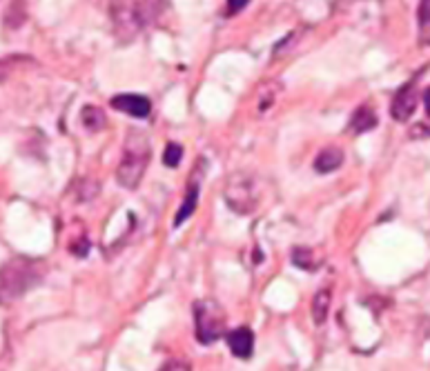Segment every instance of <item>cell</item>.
I'll return each instance as SVG.
<instances>
[{
	"label": "cell",
	"mask_w": 430,
	"mask_h": 371,
	"mask_svg": "<svg viewBox=\"0 0 430 371\" xmlns=\"http://www.w3.org/2000/svg\"><path fill=\"white\" fill-rule=\"evenodd\" d=\"M230 11H238V9H243L246 5H248V0H230Z\"/></svg>",
	"instance_id": "ac0fdd59"
},
{
	"label": "cell",
	"mask_w": 430,
	"mask_h": 371,
	"mask_svg": "<svg viewBox=\"0 0 430 371\" xmlns=\"http://www.w3.org/2000/svg\"><path fill=\"white\" fill-rule=\"evenodd\" d=\"M158 5L163 3H114L111 16H114L118 38H132L136 31H140L148 25V21L158 13V9H161Z\"/></svg>",
	"instance_id": "3957f363"
},
{
	"label": "cell",
	"mask_w": 430,
	"mask_h": 371,
	"mask_svg": "<svg viewBox=\"0 0 430 371\" xmlns=\"http://www.w3.org/2000/svg\"><path fill=\"white\" fill-rule=\"evenodd\" d=\"M194 322L201 345H212L226 333V312L216 300H199L194 304Z\"/></svg>",
	"instance_id": "277c9868"
},
{
	"label": "cell",
	"mask_w": 430,
	"mask_h": 371,
	"mask_svg": "<svg viewBox=\"0 0 430 371\" xmlns=\"http://www.w3.org/2000/svg\"><path fill=\"white\" fill-rule=\"evenodd\" d=\"M419 21H421V25L430 23V0H426V3L419 5Z\"/></svg>",
	"instance_id": "e0dca14e"
},
{
	"label": "cell",
	"mask_w": 430,
	"mask_h": 371,
	"mask_svg": "<svg viewBox=\"0 0 430 371\" xmlns=\"http://www.w3.org/2000/svg\"><path fill=\"white\" fill-rule=\"evenodd\" d=\"M223 196H226V205L236 214H250V212H254V207L259 202L257 185H254V181L246 173L230 176Z\"/></svg>",
	"instance_id": "5b68a950"
},
{
	"label": "cell",
	"mask_w": 430,
	"mask_h": 371,
	"mask_svg": "<svg viewBox=\"0 0 430 371\" xmlns=\"http://www.w3.org/2000/svg\"><path fill=\"white\" fill-rule=\"evenodd\" d=\"M111 107L123 111V114L132 116V118H148L152 111V103L145 96L138 93H118L111 98Z\"/></svg>",
	"instance_id": "52a82bcc"
},
{
	"label": "cell",
	"mask_w": 430,
	"mask_h": 371,
	"mask_svg": "<svg viewBox=\"0 0 430 371\" xmlns=\"http://www.w3.org/2000/svg\"><path fill=\"white\" fill-rule=\"evenodd\" d=\"M424 105H426V111H428V116H430V87L424 91Z\"/></svg>",
	"instance_id": "d6986e66"
},
{
	"label": "cell",
	"mask_w": 430,
	"mask_h": 371,
	"mask_svg": "<svg viewBox=\"0 0 430 371\" xmlns=\"http://www.w3.org/2000/svg\"><path fill=\"white\" fill-rule=\"evenodd\" d=\"M45 276V263L36 258H11L0 267V304H11L23 298L31 287H36Z\"/></svg>",
	"instance_id": "6da1fadb"
},
{
	"label": "cell",
	"mask_w": 430,
	"mask_h": 371,
	"mask_svg": "<svg viewBox=\"0 0 430 371\" xmlns=\"http://www.w3.org/2000/svg\"><path fill=\"white\" fill-rule=\"evenodd\" d=\"M375 127H377V114L368 105H361L353 114V118H350V132H355V134H365Z\"/></svg>",
	"instance_id": "8fae6325"
},
{
	"label": "cell",
	"mask_w": 430,
	"mask_h": 371,
	"mask_svg": "<svg viewBox=\"0 0 430 371\" xmlns=\"http://www.w3.org/2000/svg\"><path fill=\"white\" fill-rule=\"evenodd\" d=\"M150 140L143 132H130L125 138L123 158L116 169V181L125 189H136L150 165Z\"/></svg>",
	"instance_id": "7a4b0ae2"
},
{
	"label": "cell",
	"mask_w": 430,
	"mask_h": 371,
	"mask_svg": "<svg viewBox=\"0 0 430 371\" xmlns=\"http://www.w3.org/2000/svg\"><path fill=\"white\" fill-rule=\"evenodd\" d=\"M310 258H312V251L310 249H294V253H292V261H294V265H299V267H304V269H314V265L310 263Z\"/></svg>",
	"instance_id": "9a60e30c"
},
{
	"label": "cell",
	"mask_w": 430,
	"mask_h": 371,
	"mask_svg": "<svg viewBox=\"0 0 430 371\" xmlns=\"http://www.w3.org/2000/svg\"><path fill=\"white\" fill-rule=\"evenodd\" d=\"M343 165V152L339 147H326L314 158V171L332 173Z\"/></svg>",
	"instance_id": "9c48e42d"
},
{
	"label": "cell",
	"mask_w": 430,
	"mask_h": 371,
	"mask_svg": "<svg viewBox=\"0 0 430 371\" xmlns=\"http://www.w3.org/2000/svg\"><path fill=\"white\" fill-rule=\"evenodd\" d=\"M226 341L230 351L234 353L236 358H250L254 351V333L250 327H236L230 333H226Z\"/></svg>",
	"instance_id": "ba28073f"
},
{
	"label": "cell",
	"mask_w": 430,
	"mask_h": 371,
	"mask_svg": "<svg viewBox=\"0 0 430 371\" xmlns=\"http://www.w3.org/2000/svg\"><path fill=\"white\" fill-rule=\"evenodd\" d=\"M330 300H332V294H330V289H326V287L314 294V298H312V320H314V325H324V322H326L328 312H330Z\"/></svg>",
	"instance_id": "7c38bea8"
},
{
	"label": "cell",
	"mask_w": 430,
	"mask_h": 371,
	"mask_svg": "<svg viewBox=\"0 0 430 371\" xmlns=\"http://www.w3.org/2000/svg\"><path fill=\"white\" fill-rule=\"evenodd\" d=\"M197 205H199V181L189 176V189H187V196L179 209L177 218H174V227H181V224L197 212Z\"/></svg>",
	"instance_id": "30bf717a"
},
{
	"label": "cell",
	"mask_w": 430,
	"mask_h": 371,
	"mask_svg": "<svg viewBox=\"0 0 430 371\" xmlns=\"http://www.w3.org/2000/svg\"><path fill=\"white\" fill-rule=\"evenodd\" d=\"M417 101H419V96H417V89H415V80H412V83L404 85L399 91H397L395 101H392V107H390L392 118L397 122L410 120V116L415 114V109H417Z\"/></svg>",
	"instance_id": "8992f818"
},
{
	"label": "cell",
	"mask_w": 430,
	"mask_h": 371,
	"mask_svg": "<svg viewBox=\"0 0 430 371\" xmlns=\"http://www.w3.org/2000/svg\"><path fill=\"white\" fill-rule=\"evenodd\" d=\"M81 122L85 129H89V132H101V129L105 127V114L103 109L94 107V105H87L83 107V114H81Z\"/></svg>",
	"instance_id": "4fadbf2b"
},
{
	"label": "cell",
	"mask_w": 430,
	"mask_h": 371,
	"mask_svg": "<svg viewBox=\"0 0 430 371\" xmlns=\"http://www.w3.org/2000/svg\"><path fill=\"white\" fill-rule=\"evenodd\" d=\"M161 371H192V369H189L185 363H181V360H170Z\"/></svg>",
	"instance_id": "2e32d148"
},
{
	"label": "cell",
	"mask_w": 430,
	"mask_h": 371,
	"mask_svg": "<svg viewBox=\"0 0 430 371\" xmlns=\"http://www.w3.org/2000/svg\"><path fill=\"white\" fill-rule=\"evenodd\" d=\"M181 160H183V147H181V144L179 142H167V147L163 152V165L174 169V167L181 165Z\"/></svg>",
	"instance_id": "5bb4252c"
}]
</instances>
